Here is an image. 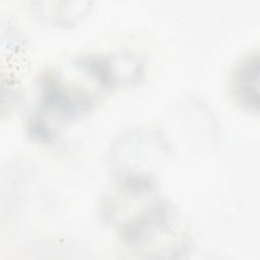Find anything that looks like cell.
I'll return each instance as SVG.
<instances>
[{
    "label": "cell",
    "mask_w": 260,
    "mask_h": 260,
    "mask_svg": "<svg viewBox=\"0 0 260 260\" xmlns=\"http://www.w3.org/2000/svg\"><path fill=\"white\" fill-rule=\"evenodd\" d=\"M231 93L235 102L250 112L259 109V58L257 53L243 57L235 66L230 80Z\"/></svg>",
    "instance_id": "7a4b0ae2"
},
{
    "label": "cell",
    "mask_w": 260,
    "mask_h": 260,
    "mask_svg": "<svg viewBox=\"0 0 260 260\" xmlns=\"http://www.w3.org/2000/svg\"><path fill=\"white\" fill-rule=\"evenodd\" d=\"M94 94L83 87L65 82L59 74L49 71L42 76L39 109L29 126L46 121L49 117L58 122H68L88 113L94 104Z\"/></svg>",
    "instance_id": "6da1fadb"
}]
</instances>
